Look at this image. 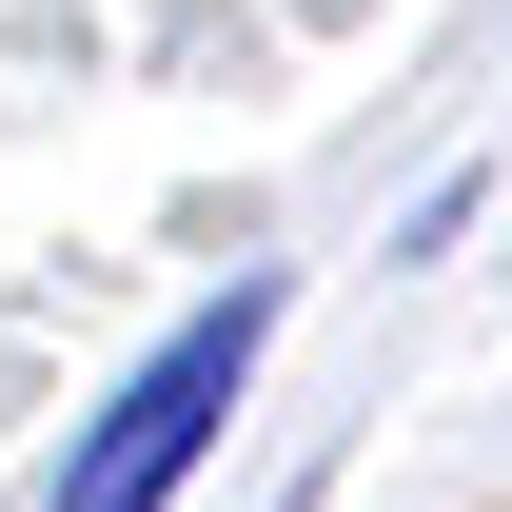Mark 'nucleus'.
<instances>
[{
  "mask_svg": "<svg viewBox=\"0 0 512 512\" xmlns=\"http://www.w3.org/2000/svg\"><path fill=\"white\" fill-rule=\"evenodd\" d=\"M256 355H276V276H237V296H197L158 355H138L99 414H79V453H60V493L40 512H178V473L217 453V414L256 394Z\"/></svg>",
  "mask_w": 512,
  "mask_h": 512,
  "instance_id": "1",
  "label": "nucleus"
}]
</instances>
